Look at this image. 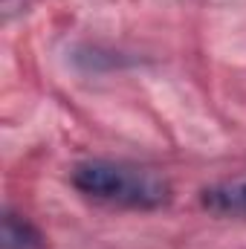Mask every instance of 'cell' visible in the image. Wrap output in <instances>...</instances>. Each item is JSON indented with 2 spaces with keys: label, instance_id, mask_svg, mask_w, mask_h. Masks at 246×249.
Wrapping results in <instances>:
<instances>
[{
  "label": "cell",
  "instance_id": "obj_1",
  "mask_svg": "<svg viewBox=\"0 0 246 249\" xmlns=\"http://www.w3.org/2000/svg\"><path fill=\"white\" fill-rule=\"evenodd\" d=\"M70 183L78 194L136 212H154L171 203L174 188L168 177L154 168L116 162V160H87L70 171Z\"/></svg>",
  "mask_w": 246,
  "mask_h": 249
},
{
  "label": "cell",
  "instance_id": "obj_2",
  "mask_svg": "<svg viewBox=\"0 0 246 249\" xmlns=\"http://www.w3.org/2000/svg\"><path fill=\"white\" fill-rule=\"evenodd\" d=\"M200 206L214 217L246 220V177L223 180L200 188Z\"/></svg>",
  "mask_w": 246,
  "mask_h": 249
},
{
  "label": "cell",
  "instance_id": "obj_3",
  "mask_svg": "<svg viewBox=\"0 0 246 249\" xmlns=\"http://www.w3.org/2000/svg\"><path fill=\"white\" fill-rule=\"evenodd\" d=\"M3 249H44V235L29 217L6 209L3 212Z\"/></svg>",
  "mask_w": 246,
  "mask_h": 249
}]
</instances>
